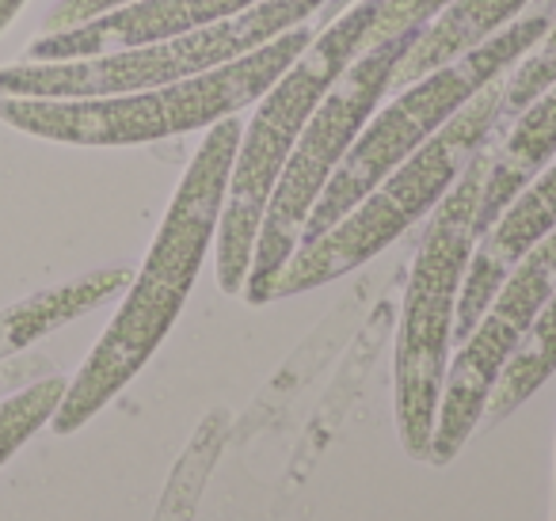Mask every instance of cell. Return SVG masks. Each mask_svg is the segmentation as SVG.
Segmentation results:
<instances>
[{
	"instance_id": "6da1fadb",
	"label": "cell",
	"mask_w": 556,
	"mask_h": 521,
	"mask_svg": "<svg viewBox=\"0 0 556 521\" xmlns=\"http://www.w3.org/2000/svg\"><path fill=\"white\" fill-rule=\"evenodd\" d=\"M240 130L244 126L237 115L210 126L206 141L179 179L176 199L164 214L161 232H156L138 278H130V285H126L115 320L92 346L80 373L65 384L62 404L50 419L54 434H73L88 419H96L146 369L156 346L168 339L172 323H176L184 301L191 297L202 263L217 240V221H222Z\"/></svg>"
},
{
	"instance_id": "7a4b0ae2",
	"label": "cell",
	"mask_w": 556,
	"mask_h": 521,
	"mask_svg": "<svg viewBox=\"0 0 556 521\" xmlns=\"http://www.w3.org/2000/svg\"><path fill=\"white\" fill-rule=\"evenodd\" d=\"M313 39H317V27L302 24L237 62L176 80V85L146 88V92L96 96V100L0 96V123L31 138L85 149L146 145V141L176 138V134L217 126L237 111L255 107V100L305 54Z\"/></svg>"
},
{
	"instance_id": "3957f363",
	"label": "cell",
	"mask_w": 556,
	"mask_h": 521,
	"mask_svg": "<svg viewBox=\"0 0 556 521\" xmlns=\"http://www.w3.org/2000/svg\"><path fill=\"white\" fill-rule=\"evenodd\" d=\"M507 123L503 107V77L480 88L419 153H412L396 171H389L370 194L355 202L340 221L317 240H305L290 263L270 278L263 305L278 297H298L336 278L351 275L393 240H401L424 214H431L462 179L480 149L492 145L495 130Z\"/></svg>"
},
{
	"instance_id": "277c9868",
	"label": "cell",
	"mask_w": 556,
	"mask_h": 521,
	"mask_svg": "<svg viewBox=\"0 0 556 521\" xmlns=\"http://www.w3.org/2000/svg\"><path fill=\"white\" fill-rule=\"evenodd\" d=\"M378 0H355L348 12L328 20V27L305 47V54L290 65L267 92L255 100L252 123L240 130V145L232 156L229 191H225L222 221H217V285L229 297H240L252 270L255 237L263 214L282 176V164L294 153L305 123L320 107L332 85L351 69L366 50V31L374 24Z\"/></svg>"
},
{
	"instance_id": "5b68a950",
	"label": "cell",
	"mask_w": 556,
	"mask_h": 521,
	"mask_svg": "<svg viewBox=\"0 0 556 521\" xmlns=\"http://www.w3.org/2000/svg\"><path fill=\"white\" fill-rule=\"evenodd\" d=\"M488 164H492V145L472 156L454 191L434 206V217L412 263L408 293H404L393 351V407L401 445L416 460H427L431 453L434 415H439L450 343H454L457 297H462L465 270L477 247V214Z\"/></svg>"
},
{
	"instance_id": "8992f818",
	"label": "cell",
	"mask_w": 556,
	"mask_h": 521,
	"mask_svg": "<svg viewBox=\"0 0 556 521\" xmlns=\"http://www.w3.org/2000/svg\"><path fill=\"white\" fill-rule=\"evenodd\" d=\"M553 20V0H545L541 9H533L530 16H518L515 24H507L500 35L472 47L469 54L404 85V92L363 126L351 153L343 156L336 176L328 179L325 194L317 199L309 221H305L302 244L332 229L363 194H370L389 171H396L412 153H419L480 88H488L507 69H515L538 47Z\"/></svg>"
},
{
	"instance_id": "52a82bcc",
	"label": "cell",
	"mask_w": 556,
	"mask_h": 521,
	"mask_svg": "<svg viewBox=\"0 0 556 521\" xmlns=\"http://www.w3.org/2000/svg\"><path fill=\"white\" fill-rule=\"evenodd\" d=\"M328 0H260L222 24L176 35V39L146 42V47L115 50L77 62H16L0 69V96H31V100H96V96H126L146 88L176 85L199 77L217 65H229L252 50L267 47L278 35L309 24L325 12Z\"/></svg>"
},
{
	"instance_id": "ba28073f",
	"label": "cell",
	"mask_w": 556,
	"mask_h": 521,
	"mask_svg": "<svg viewBox=\"0 0 556 521\" xmlns=\"http://www.w3.org/2000/svg\"><path fill=\"white\" fill-rule=\"evenodd\" d=\"M416 39L419 31H404L363 50L351 62V69L332 85V92L320 100V107L313 111L309 123H305L294 153L282 164V176H278L275 194L267 202V214H263L260 237H255L252 270H248L244 282L248 305H263L270 278L287 267L290 255L298 252L313 206L325 194L328 179L336 176L343 156L358 141L363 126L374 118L381 96L393 88L396 65H401V58L408 54Z\"/></svg>"
},
{
	"instance_id": "9c48e42d",
	"label": "cell",
	"mask_w": 556,
	"mask_h": 521,
	"mask_svg": "<svg viewBox=\"0 0 556 521\" xmlns=\"http://www.w3.org/2000/svg\"><path fill=\"white\" fill-rule=\"evenodd\" d=\"M556 285V229L541 240L533 252L518 259V267L500 282L495 297L472 323L469 335L457 343V354L446 366L442 381L439 415H434V434L427 465H450L472 430L484 422V407L500 381L503 366L515 358L522 339L530 335L533 320L545 308L548 293Z\"/></svg>"
},
{
	"instance_id": "30bf717a",
	"label": "cell",
	"mask_w": 556,
	"mask_h": 521,
	"mask_svg": "<svg viewBox=\"0 0 556 521\" xmlns=\"http://www.w3.org/2000/svg\"><path fill=\"white\" fill-rule=\"evenodd\" d=\"M260 0H134L88 24L47 31L27 47V62H77V58H100L146 47V42L176 39V35L240 16Z\"/></svg>"
},
{
	"instance_id": "8fae6325",
	"label": "cell",
	"mask_w": 556,
	"mask_h": 521,
	"mask_svg": "<svg viewBox=\"0 0 556 521\" xmlns=\"http://www.w3.org/2000/svg\"><path fill=\"white\" fill-rule=\"evenodd\" d=\"M556 229V164L541 168L515 199L507 202L492 229L477 240L472 247L469 270H465L462 297H457V323H454V343H462L495 297L500 282L518 267L526 252L541 244L548 232Z\"/></svg>"
},
{
	"instance_id": "7c38bea8",
	"label": "cell",
	"mask_w": 556,
	"mask_h": 521,
	"mask_svg": "<svg viewBox=\"0 0 556 521\" xmlns=\"http://www.w3.org/2000/svg\"><path fill=\"white\" fill-rule=\"evenodd\" d=\"M553 161H556V80L510 118L507 138L492 149L484 194H480L477 240L492 229V221L507 209V202Z\"/></svg>"
},
{
	"instance_id": "4fadbf2b",
	"label": "cell",
	"mask_w": 556,
	"mask_h": 521,
	"mask_svg": "<svg viewBox=\"0 0 556 521\" xmlns=\"http://www.w3.org/2000/svg\"><path fill=\"white\" fill-rule=\"evenodd\" d=\"M533 0H454L446 12L431 20L412 42V50L401 58L393 73V85H412L424 73L439 69V65L454 62V58L469 54L472 47L488 42L500 35L507 24H515Z\"/></svg>"
},
{
	"instance_id": "5bb4252c",
	"label": "cell",
	"mask_w": 556,
	"mask_h": 521,
	"mask_svg": "<svg viewBox=\"0 0 556 521\" xmlns=\"http://www.w3.org/2000/svg\"><path fill=\"white\" fill-rule=\"evenodd\" d=\"M130 278L134 275L126 267L92 270V275L77 278V282L35 293V297L4 308V313H0V358H9V354L31 346L35 339L58 331L62 323L92 313L96 305H103V301H111L115 293H123L126 285H130Z\"/></svg>"
},
{
	"instance_id": "9a60e30c",
	"label": "cell",
	"mask_w": 556,
	"mask_h": 521,
	"mask_svg": "<svg viewBox=\"0 0 556 521\" xmlns=\"http://www.w3.org/2000/svg\"><path fill=\"white\" fill-rule=\"evenodd\" d=\"M553 373H556V285H553V293H548L545 308L538 313V320H533L530 335L522 339L515 358L503 366L500 381H495L492 396H488L484 419L488 422L507 419V415L518 411Z\"/></svg>"
},
{
	"instance_id": "2e32d148",
	"label": "cell",
	"mask_w": 556,
	"mask_h": 521,
	"mask_svg": "<svg viewBox=\"0 0 556 521\" xmlns=\"http://www.w3.org/2000/svg\"><path fill=\"white\" fill-rule=\"evenodd\" d=\"M65 384H70L65 377H47L0 404V468L9 465L20 445H27L42 427H50L65 396Z\"/></svg>"
},
{
	"instance_id": "e0dca14e",
	"label": "cell",
	"mask_w": 556,
	"mask_h": 521,
	"mask_svg": "<svg viewBox=\"0 0 556 521\" xmlns=\"http://www.w3.org/2000/svg\"><path fill=\"white\" fill-rule=\"evenodd\" d=\"M556 80V20L548 24V31L541 35V42L515 65L507 80H503V107L507 118H515L533 96H541Z\"/></svg>"
},
{
	"instance_id": "ac0fdd59",
	"label": "cell",
	"mask_w": 556,
	"mask_h": 521,
	"mask_svg": "<svg viewBox=\"0 0 556 521\" xmlns=\"http://www.w3.org/2000/svg\"><path fill=\"white\" fill-rule=\"evenodd\" d=\"M454 0H378L374 4V24L366 31V50L393 39L404 31H424L439 12H446Z\"/></svg>"
},
{
	"instance_id": "d6986e66",
	"label": "cell",
	"mask_w": 556,
	"mask_h": 521,
	"mask_svg": "<svg viewBox=\"0 0 556 521\" xmlns=\"http://www.w3.org/2000/svg\"><path fill=\"white\" fill-rule=\"evenodd\" d=\"M134 0H58L54 9L47 12V31H65V27L88 24V20L103 16L111 9H123Z\"/></svg>"
},
{
	"instance_id": "ffe728a7",
	"label": "cell",
	"mask_w": 556,
	"mask_h": 521,
	"mask_svg": "<svg viewBox=\"0 0 556 521\" xmlns=\"http://www.w3.org/2000/svg\"><path fill=\"white\" fill-rule=\"evenodd\" d=\"M27 0H0V35L9 31L12 27V20L20 16V9H24Z\"/></svg>"
},
{
	"instance_id": "44dd1931",
	"label": "cell",
	"mask_w": 556,
	"mask_h": 521,
	"mask_svg": "<svg viewBox=\"0 0 556 521\" xmlns=\"http://www.w3.org/2000/svg\"><path fill=\"white\" fill-rule=\"evenodd\" d=\"M351 4H355V0H328V4H325V20H336L340 12H348Z\"/></svg>"
},
{
	"instance_id": "7402d4cb",
	"label": "cell",
	"mask_w": 556,
	"mask_h": 521,
	"mask_svg": "<svg viewBox=\"0 0 556 521\" xmlns=\"http://www.w3.org/2000/svg\"><path fill=\"white\" fill-rule=\"evenodd\" d=\"M553 521H556V475H553Z\"/></svg>"
}]
</instances>
